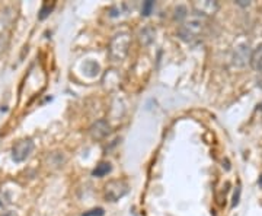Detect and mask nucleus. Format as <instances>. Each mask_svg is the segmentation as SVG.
Segmentation results:
<instances>
[{"label":"nucleus","mask_w":262,"mask_h":216,"mask_svg":"<svg viewBox=\"0 0 262 216\" xmlns=\"http://www.w3.org/2000/svg\"><path fill=\"white\" fill-rule=\"evenodd\" d=\"M207 27V18L194 13L192 16L187 18L178 28V37L185 43H194L203 35Z\"/></svg>","instance_id":"obj_1"},{"label":"nucleus","mask_w":262,"mask_h":216,"mask_svg":"<svg viewBox=\"0 0 262 216\" xmlns=\"http://www.w3.org/2000/svg\"><path fill=\"white\" fill-rule=\"evenodd\" d=\"M131 44V37L128 32H118L115 34L108 46V56L113 62H122L128 54Z\"/></svg>","instance_id":"obj_2"},{"label":"nucleus","mask_w":262,"mask_h":216,"mask_svg":"<svg viewBox=\"0 0 262 216\" xmlns=\"http://www.w3.org/2000/svg\"><path fill=\"white\" fill-rule=\"evenodd\" d=\"M128 193V183L124 180H113L105 186V199L108 202H118Z\"/></svg>","instance_id":"obj_3"},{"label":"nucleus","mask_w":262,"mask_h":216,"mask_svg":"<svg viewBox=\"0 0 262 216\" xmlns=\"http://www.w3.org/2000/svg\"><path fill=\"white\" fill-rule=\"evenodd\" d=\"M34 148H35V145H34L32 139H20L12 146V152H10L12 160L18 164L27 161L31 156V153L34 152Z\"/></svg>","instance_id":"obj_4"},{"label":"nucleus","mask_w":262,"mask_h":216,"mask_svg":"<svg viewBox=\"0 0 262 216\" xmlns=\"http://www.w3.org/2000/svg\"><path fill=\"white\" fill-rule=\"evenodd\" d=\"M194 10L196 15H201L204 18H210L217 13L219 10V3L214 0H203V2H194Z\"/></svg>","instance_id":"obj_5"},{"label":"nucleus","mask_w":262,"mask_h":216,"mask_svg":"<svg viewBox=\"0 0 262 216\" xmlns=\"http://www.w3.org/2000/svg\"><path fill=\"white\" fill-rule=\"evenodd\" d=\"M111 132V126L106 120H98L89 127V134L95 141H102Z\"/></svg>","instance_id":"obj_6"},{"label":"nucleus","mask_w":262,"mask_h":216,"mask_svg":"<svg viewBox=\"0 0 262 216\" xmlns=\"http://www.w3.org/2000/svg\"><path fill=\"white\" fill-rule=\"evenodd\" d=\"M249 57H251V51H249V47L246 44L237 46V48L234 50L233 65L237 67H244L249 62Z\"/></svg>","instance_id":"obj_7"},{"label":"nucleus","mask_w":262,"mask_h":216,"mask_svg":"<svg viewBox=\"0 0 262 216\" xmlns=\"http://www.w3.org/2000/svg\"><path fill=\"white\" fill-rule=\"evenodd\" d=\"M249 65L253 70H262V44H259L256 48H253L251 51V57H249Z\"/></svg>","instance_id":"obj_8"},{"label":"nucleus","mask_w":262,"mask_h":216,"mask_svg":"<svg viewBox=\"0 0 262 216\" xmlns=\"http://www.w3.org/2000/svg\"><path fill=\"white\" fill-rule=\"evenodd\" d=\"M13 203V196L10 194V190L8 186H2L0 187V206L6 207Z\"/></svg>","instance_id":"obj_9"},{"label":"nucleus","mask_w":262,"mask_h":216,"mask_svg":"<svg viewBox=\"0 0 262 216\" xmlns=\"http://www.w3.org/2000/svg\"><path fill=\"white\" fill-rule=\"evenodd\" d=\"M111 169H113V167H111L110 162H101V164L96 165V168L94 169L92 174H94L95 177H103V175H106L108 172H111Z\"/></svg>","instance_id":"obj_10"},{"label":"nucleus","mask_w":262,"mask_h":216,"mask_svg":"<svg viewBox=\"0 0 262 216\" xmlns=\"http://www.w3.org/2000/svg\"><path fill=\"white\" fill-rule=\"evenodd\" d=\"M54 2L53 3H50V2H44L42 3V8H41V10H39V19H46L51 13V10H53V8H54Z\"/></svg>","instance_id":"obj_11"},{"label":"nucleus","mask_w":262,"mask_h":216,"mask_svg":"<svg viewBox=\"0 0 262 216\" xmlns=\"http://www.w3.org/2000/svg\"><path fill=\"white\" fill-rule=\"evenodd\" d=\"M187 18H188L187 9H185L184 6H178V8L175 9V21H178V22H184Z\"/></svg>","instance_id":"obj_12"},{"label":"nucleus","mask_w":262,"mask_h":216,"mask_svg":"<svg viewBox=\"0 0 262 216\" xmlns=\"http://www.w3.org/2000/svg\"><path fill=\"white\" fill-rule=\"evenodd\" d=\"M155 8V2H151V0H147V2H144L143 3V8H141V15L143 16H149L150 13H151V10Z\"/></svg>","instance_id":"obj_13"},{"label":"nucleus","mask_w":262,"mask_h":216,"mask_svg":"<svg viewBox=\"0 0 262 216\" xmlns=\"http://www.w3.org/2000/svg\"><path fill=\"white\" fill-rule=\"evenodd\" d=\"M8 47H9V37L6 34H0V56L6 51Z\"/></svg>","instance_id":"obj_14"},{"label":"nucleus","mask_w":262,"mask_h":216,"mask_svg":"<svg viewBox=\"0 0 262 216\" xmlns=\"http://www.w3.org/2000/svg\"><path fill=\"white\" fill-rule=\"evenodd\" d=\"M103 215V210L102 209H94V210H89V212H86L82 216H102Z\"/></svg>","instance_id":"obj_15"},{"label":"nucleus","mask_w":262,"mask_h":216,"mask_svg":"<svg viewBox=\"0 0 262 216\" xmlns=\"http://www.w3.org/2000/svg\"><path fill=\"white\" fill-rule=\"evenodd\" d=\"M2 216H19L16 212H12V210H8V212H5Z\"/></svg>","instance_id":"obj_16"},{"label":"nucleus","mask_w":262,"mask_h":216,"mask_svg":"<svg viewBox=\"0 0 262 216\" xmlns=\"http://www.w3.org/2000/svg\"><path fill=\"white\" fill-rule=\"evenodd\" d=\"M237 5H241V6H249V3H245L244 0H241V2H237Z\"/></svg>","instance_id":"obj_17"}]
</instances>
